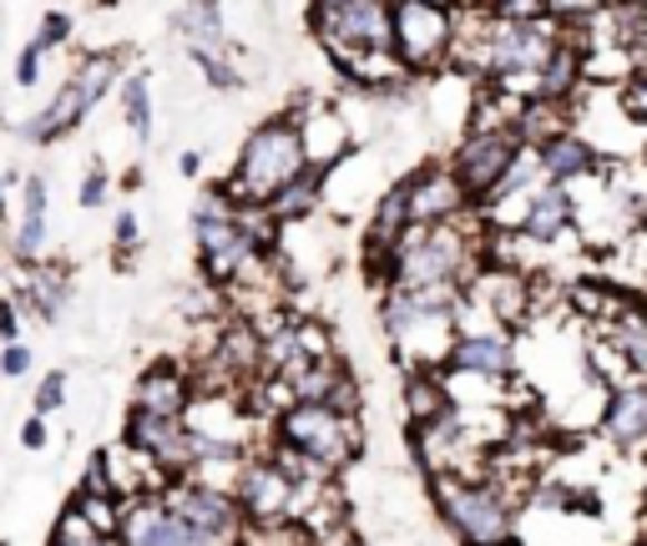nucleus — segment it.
<instances>
[{"label": "nucleus", "instance_id": "obj_1", "mask_svg": "<svg viewBox=\"0 0 647 546\" xmlns=\"http://www.w3.org/2000/svg\"><path fill=\"white\" fill-rule=\"evenodd\" d=\"M481 228V213L471 218H455V223H420L400 238L395 253H384L380 263H364L370 269V284L374 289H425V284H461L471 289L476 269L486 263V233Z\"/></svg>", "mask_w": 647, "mask_h": 546}, {"label": "nucleus", "instance_id": "obj_2", "mask_svg": "<svg viewBox=\"0 0 647 546\" xmlns=\"http://www.w3.org/2000/svg\"><path fill=\"white\" fill-rule=\"evenodd\" d=\"M465 289L461 284H425V289H384L380 329L395 350L400 370H445L450 350L461 339Z\"/></svg>", "mask_w": 647, "mask_h": 546}, {"label": "nucleus", "instance_id": "obj_3", "mask_svg": "<svg viewBox=\"0 0 647 546\" xmlns=\"http://www.w3.org/2000/svg\"><path fill=\"white\" fill-rule=\"evenodd\" d=\"M304 167H308L304 121H298V107H284L243 137L238 157H233V173L223 177V187L233 193V203H268V197H274L278 187L294 183Z\"/></svg>", "mask_w": 647, "mask_h": 546}, {"label": "nucleus", "instance_id": "obj_4", "mask_svg": "<svg viewBox=\"0 0 647 546\" xmlns=\"http://www.w3.org/2000/svg\"><path fill=\"white\" fill-rule=\"evenodd\" d=\"M430 506L461 546H501L516 536V501L501 481L465 470H430Z\"/></svg>", "mask_w": 647, "mask_h": 546}, {"label": "nucleus", "instance_id": "obj_5", "mask_svg": "<svg viewBox=\"0 0 647 546\" xmlns=\"http://www.w3.org/2000/svg\"><path fill=\"white\" fill-rule=\"evenodd\" d=\"M274 440L288 446L314 476H340L344 466H354V456L364 450V426L350 410L318 400H288L274 420Z\"/></svg>", "mask_w": 647, "mask_h": 546}, {"label": "nucleus", "instance_id": "obj_6", "mask_svg": "<svg viewBox=\"0 0 647 546\" xmlns=\"http://www.w3.org/2000/svg\"><path fill=\"white\" fill-rule=\"evenodd\" d=\"M187 233H193L203 273H208L218 289H228L258 253H268V248H258V238H253L248 223H243V208L233 203V193L223 183H213L198 193L193 213H187Z\"/></svg>", "mask_w": 647, "mask_h": 546}, {"label": "nucleus", "instance_id": "obj_7", "mask_svg": "<svg viewBox=\"0 0 647 546\" xmlns=\"http://www.w3.org/2000/svg\"><path fill=\"white\" fill-rule=\"evenodd\" d=\"M455 36H461V11L455 6H435V0H395V41L390 51L400 56L410 77H440L450 71L455 56Z\"/></svg>", "mask_w": 647, "mask_h": 546}, {"label": "nucleus", "instance_id": "obj_8", "mask_svg": "<svg viewBox=\"0 0 647 546\" xmlns=\"http://www.w3.org/2000/svg\"><path fill=\"white\" fill-rule=\"evenodd\" d=\"M521 131H516V121H471V127L455 137V147L445 153L450 173L461 177L465 197H471V208L481 213L486 203L496 197V187H501V177L511 173V163L521 157Z\"/></svg>", "mask_w": 647, "mask_h": 546}, {"label": "nucleus", "instance_id": "obj_9", "mask_svg": "<svg viewBox=\"0 0 647 546\" xmlns=\"http://www.w3.org/2000/svg\"><path fill=\"white\" fill-rule=\"evenodd\" d=\"M308 36L334 66L364 51H390L395 41V0H340L324 11H308Z\"/></svg>", "mask_w": 647, "mask_h": 546}, {"label": "nucleus", "instance_id": "obj_10", "mask_svg": "<svg viewBox=\"0 0 647 546\" xmlns=\"http://www.w3.org/2000/svg\"><path fill=\"white\" fill-rule=\"evenodd\" d=\"M248 526H278L294 521L298 511V476L284 466L278 456H248L238 466V481H233Z\"/></svg>", "mask_w": 647, "mask_h": 546}, {"label": "nucleus", "instance_id": "obj_11", "mask_svg": "<svg viewBox=\"0 0 647 546\" xmlns=\"http://www.w3.org/2000/svg\"><path fill=\"white\" fill-rule=\"evenodd\" d=\"M157 496H163L177 516H187L193 526H203L208 536H218V542H228V546H243V536H248V516H243L238 496H233L228 486H208V481H193V476H173Z\"/></svg>", "mask_w": 647, "mask_h": 546}, {"label": "nucleus", "instance_id": "obj_12", "mask_svg": "<svg viewBox=\"0 0 647 546\" xmlns=\"http://www.w3.org/2000/svg\"><path fill=\"white\" fill-rule=\"evenodd\" d=\"M121 546H228L218 536H208L203 526H193L187 516H177L163 496H133L121 511Z\"/></svg>", "mask_w": 647, "mask_h": 546}, {"label": "nucleus", "instance_id": "obj_13", "mask_svg": "<svg viewBox=\"0 0 647 546\" xmlns=\"http://www.w3.org/2000/svg\"><path fill=\"white\" fill-rule=\"evenodd\" d=\"M127 446H137L167 481L187 476L193 466V426L177 416H153V410H127V430H121Z\"/></svg>", "mask_w": 647, "mask_h": 546}, {"label": "nucleus", "instance_id": "obj_14", "mask_svg": "<svg viewBox=\"0 0 647 546\" xmlns=\"http://www.w3.org/2000/svg\"><path fill=\"white\" fill-rule=\"evenodd\" d=\"M465 294H476V304L491 309L496 324L521 329V324H527V314L537 309V279H531L527 269H516V263L486 259L481 269H476V279H471Z\"/></svg>", "mask_w": 647, "mask_h": 546}, {"label": "nucleus", "instance_id": "obj_15", "mask_svg": "<svg viewBox=\"0 0 647 546\" xmlns=\"http://www.w3.org/2000/svg\"><path fill=\"white\" fill-rule=\"evenodd\" d=\"M410 208H415V228L420 223H455V218H471L476 213L461 177L450 173L445 157L410 167Z\"/></svg>", "mask_w": 647, "mask_h": 546}, {"label": "nucleus", "instance_id": "obj_16", "mask_svg": "<svg viewBox=\"0 0 647 546\" xmlns=\"http://www.w3.org/2000/svg\"><path fill=\"white\" fill-rule=\"evenodd\" d=\"M571 228H577V193H571L567 183H547V177H541L527 193V208L516 213V238L551 248V243H561Z\"/></svg>", "mask_w": 647, "mask_h": 546}, {"label": "nucleus", "instance_id": "obj_17", "mask_svg": "<svg viewBox=\"0 0 647 546\" xmlns=\"http://www.w3.org/2000/svg\"><path fill=\"white\" fill-rule=\"evenodd\" d=\"M445 374H476V380H511L516 374V329H461L450 350Z\"/></svg>", "mask_w": 647, "mask_h": 546}, {"label": "nucleus", "instance_id": "obj_18", "mask_svg": "<svg viewBox=\"0 0 647 546\" xmlns=\"http://www.w3.org/2000/svg\"><path fill=\"white\" fill-rule=\"evenodd\" d=\"M537 157H541V177H547V183H567V187L597 183V177L607 173V153L581 127H567V131H557V137H547V143L537 147Z\"/></svg>", "mask_w": 647, "mask_h": 546}, {"label": "nucleus", "instance_id": "obj_19", "mask_svg": "<svg viewBox=\"0 0 647 546\" xmlns=\"http://www.w3.org/2000/svg\"><path fill=\"white\" fill-rule=\"evenodd\" d=\"M415 228V208H410V173H400L395 183L374 197L370 218H364V263H380L384 253H395L400 238Z\"/></svg>", "mask_w": 647, "mask_h": 546}, {"label": "nucleus", "instance_id": "obj_20", "mask_svg": "<svg viewBox=\"0 0 647 546\" xmlns=\"http://www.w3.org/2000/svg\"><path fill=\"white\" fill-rule=\"evenodd\" d=\"M91 111H97V107L87 101V91L67 77L36 117H26L21 127H16V137H21L26 147H51V143H61V137H71V131H81V121H87Z\"/></svg>", "mask_w": 647, "mask_h": 546}, {"label": "nucleus", "instance_id": "obj_21", "mask_svg": "<svg viewBox=\"0 0 647 546\" xmlns=\"http://www.w3.org/2000/svg\"><path fill=\"white\" fill-rule=\"evenodd\" d=\"M602 436L612 440L623 456L647 450V384L643 380H623L607 390L602 400Z\"/></svg>", "mask_w": 647, "mask_h": 546}, {"label": "nucleus", "instance_id": "obj_22", "mask_svg": "<svg viewBox=\"0 0 647 546\" xmlns=\"http://www.w3.org/2000/svg\"><path fill=\"white\" fill-rule=\"evenodd\" d=\"M193 400H198V384H193V374H187L183 364H153V370H143L133 384V410H153V416L187 420Z\"/></svg>", "mask_w": 647, "mask_h": 546}, {"label": "nucleus", "instance_id": "obj_23", "mask_svg": "<svg viewBox=\"0 0 647 546\" xmlns=\"http://www.w3.org/2000/svg\"><path fill=\"white\" fill-rule=\"evenodd\" d=\"M67 294H71V279H67V269H61V263L26 259L21 269H16V304L31 309V314L46 319V324H56V319H61Z\"/></svg>", "mask_w": 647, "mask_h": 546}, {"label": "nucleus", "instance_id": "obj_24", "mask_svg": "<svg viewBox=\"0 0 647 546\" xmlns=\"http://www.w3.org/2000/svg\"><path fill=\"white\" fill-rule=\"evenodd\" d=\"M400 374H405V380H400V404H405L410 430L440 426V420H450L461 410L455 394H450V384H445V370H400Z\"/></svg>", "mask_w": 647, "mask_h": 546}, {"label": "nucleus", "instance_id": "obj_25", "mask_svg": "<svg viewBox=\"0 0 647 546\" xmlns=\"http://www.w3.org/2000/svg\"><path fill=\"white\" fill-rule=\"evenodd\" d=\"M51 187H46L41 173H31L21 183V213H16V259H41L46 233H51Z\"/></svg>", "mask_w": 647, "mask_h": 546}, {"label": "nucleus", "instance_id": "obj_26", "mask_svg": "<svg viewBox=\"0 0 647 546\" xmlns=\"http://www.w3.org/2000/svg\"><path fill=\"white\" fill-rule=\"evenodd\" d=\"M324 193H330V167H314L308 163L304 173L294 177L288 187H278L274 197H268L264 208L274 213L284 228H294V223H304V218H314L318 208H324Z\"/></svg>", "mask_w": 647, "mask_h": 546}, {"label": "nucleus", "instance_id": "obj_27", "mask_svg": "<svg viewBox=\"0 0 647 546\" xmlns=\"http://www.w3.org/2000/svg\"><path fill=\"white\" fill-rule=\"evenodd\" d=\"M167 26H173V31L187 41V51H213V46H228L223 0H183Z\"/></svg>", "mask_w": 647, "mask_h": 546}, {"label": "nucleus", "instance_id": "obj_28", "mask_svg": "<svg viewBox=\"0 0 647 546\" xmlns=\"http://www.w3.org/2000/svg\"><path fill=\"white\" fill-rule=\"evenodd\" d=\"M117 101H121V117H127V131L147 147V143H153V131H157V121H153V81H147V71H127L121 87H117Z\"/></svg>", "mask_w": 647, "mask_h": 546}, {"label": "nucleus", "instance_id": "obj_29", "mask_svg": "<svg viewBox=\"0 0 647 546\" xmlns=\"http://www.w3.org/2000/svg\"><path fill=\"white\" fill-rule=\"evenodd\" d=\"M101 536H111V532H101L77 501L61 506V516H56V526H51V546H97Z\"/></svg>", "mask_w": 647, "mask_h": 546}, {"label": "nucleus", "instance_id": "obj_30", "mask_svg": "<svg viewBox=\"0 0 647 546\" xmlns=\"http://www.w3.org/2000/svg\"><path fill=\"white\" fill-rule=\"evenodd\" d=\"M187 61L203 71L213 91H243V71L233 66V51L228 46H213V51H187Z\"/></svg>", "mask_w": 647, "mask_h": 546}, {"label": "nucleus", "instance_id": "obj_31", "mask_svg": "<svg viewBox=\"0 0 647 546\" xmlns=\"http://www.w3.org/2000/svg\"><path fill=\"white\" fill-rule=\"evenodd\" d=\"M481 11L491 21H551L557 6L551 0H481Z\"/></svg>", "mask_w": 647, "mask_h": 546}, {"label": "nucleus", "instance_id": "obj_32", "mask_svg": "<svg viewBox=\"0 0 647 546\" xmlns=\"http://www.w3.org/2000/svg\"><path fill=\"white\" fill-rule=\"evenodd\" d=\"M71 36H77V16H71V11H61V6H56V11L41 16V31H36V41H41L46 51H61V46H71Z\"/></svg>", "mask_w": 647, "mask_h": 546}, {"label": "nucleus", "instance_id": "obj_33", "mask_svg": "<svg viewBox=\"0 0 647 546\" xmlns=\"http://www.w3.org/2000/svg\"><path fill=\"white\" fill-rule=\"evenodd\" d=\"M107 193H111V177H107V167L101 163H91L87 173H81V187H77V203L87 213H97L101 203H107Z\"/></svg>", "mask_w": 647, "mask_h": 546}, {"label": "nucleus", "instance_id": "obj_34", "mask_svg": "<svg viewBox=\"0 0 647 546\" xmlns=\"http://www.w3.org/2000/svg\"><path fill=\"white\" fill-rule=\"evenodd\" d=\"M61 404H67V374L61 370L41 374V384H36V416H56Z\"/></svg>", "mask_w": 647, "mask_h": 546}, {"label": "nucleus", "instance_id": "obj_35", "mask_svg": "<svg viewBox=\"0 0 647 546\" xmlns=\"http://www.w3.org/2000/svg\"><path fill=\"white\" fill-rule=\"evenodd\" d=\"M41 61H46V46L31 36V41L21 46V56H16V87L31 91L36 81H41Z\"/></svg>", "mask_w": 647, "mask_h": 546}, {"label": "nucleus", "instance_id": "obj_36", "mask_svg": "<svg viewBox=\"0 0 647 546\" xmlns=\"http://www.w3.org/2000/svg\"><path fill=\"white\" fill-rule=\"evenodd\" d=\"M137 243H143V223H137V213H117V223H111V248L117 253H137Z\"/></svg>", "mask_w": 647, "mask_h": 546}, {"label": "nucleus", "instance_id": "obj_37", "mask_svg": "<svg viewBox=\"0 0 647 546\" xmlns=\"http://www.w3.org/2000/svg\"><path fill=\"white\" fill-rule=\"evenodd\" d=\"M26 370H31V350H26L21 339H16V344H0V374H6V380H21Z\"/></svg>", "mask_w": 647, "mask_h": 546}, {"label": "nucleus", "instance_id": "obj_38", "mask_svg": "<svg viewBox=\"0 0 647 546\" xmlns=\"http://www.w3.org/2000/svg\"><path fill=\"white\" fill-rule=\"evenodd\" d=\"M21 339V304H16V294L0 299V344H16Z\"/></svg>", "mask_w": 647, "mask_h": 546}, {"label": "nucleus", "instance_id": "obj_39", "mask_svg": "<svg viewBox=\"0 0 647 546\" xmlns=\"http://www.w3.org/2000/svg\"><path fill=\"white\" fill-rule=\"evenodd\" d=\"M46 440H51V430H46V416H31L21 426V446L26 450H46Z\"/></svg>", "mask_w": 647, "mask_h": 546}, {"label": "nucleus", "instance_id": "obj_40", "mask_svg": "<svg viewBox=\"0 0 647 546\" xmlns=\"http://www.w3.org/2000/svg\"><path fill=\"white\" fill-rule=\"evenodd\" d=\"M177 173H183V177H198V173H203V153H198V147L177 153Z\"/></svg>", "mask_w": 647, "mask_h": 546}, {"label": "nucleus", "instance_id": "obj_41", "mask_svg": "<svg viewBox=\"0 0 647 546\" xmlns=\"http://www.w3.org/2000/svg\"><path fill=\"white\" fill-rule=\"evenodd\" d=\"M0 218H6V177H0Z\"/></svg>", "mask_w": 647, "mask_h": 546}, {"label": "nucleus", "instance_id": "obj_42", "mask_svg": "<svg viewBox=\"0 0 647 546\" xmlns=\"http://www.w3.org/2000/svg\"><path fill=\"white\" fill-rule=\"evenodd\" d=\"M340 546H370V542H360V536H344V542Z\"/></svg>", "mask_w": 647, "mask_h": 546}, {"label": "nucleus", "instance_id": "obj_43", "mask_svg": "<svg viewBox=\"0 0 647 546\" xmlns=\"http://www.w3.org/2000/svg\"><path fill=\"white\" fill-rule=\"evenodd\" d=\"M501 546H527V542H521V536H506V542Z\"/></svg>", "mask_w": 647, "mask_h": 546}, {"label": "nucleus", "instance_id": "obj_44", "mask_svg": "<svg viewBox=\"0 0 647 546\" xmlns=\"http://www.w3.org/2000/svg\"><path fill=\"white\" fill-rule=\"evenodd\" d=\"M435 6H455V11H461V6H465V0H435Z\"/></svg>", "mask_w": 647, "mask_h": 546}, {"label": "nucleus", "instance_id": "obj_45", "mask_svg": "<svg viewBox=\"0 0 647 546\" xmlns=\"http://www.w3.org/2000/svg\"><path fill=\"white\" fill-rule=\"evenodd\" d=\"M633 546H647V536H637V542H633Z\"/></svg>", "mask_w": 647, "mask_h": 546}, {"label": "nucleus", "instance_id": "obj_46", "mask_svg": "<svg viewBox=\"0 0 647 546\" xmlns=\"http://www.w3.org/2000/svg\"><path fill=\"white\" fill-rule=\"evenodd\" d=\"M643 157H647V143H643Z\"/></svg>", "mask_w": 647, "mask_h": 546}, {"label": "nucleus", "instance_id": "obj_47", "mask_svg": "<svg viewBox=\"0 0 647 546\" xmlns=\"http://www.w3.org/2000/svg\"><path fill=\"white\" fill-rule=\"evenodd\" d=\"M637 6H647V0H637Z\"/></svg>", "mask_w": 647, "mask_h": 546}]
</instances>
